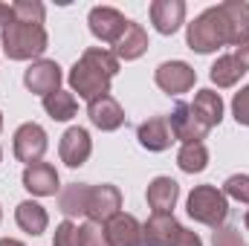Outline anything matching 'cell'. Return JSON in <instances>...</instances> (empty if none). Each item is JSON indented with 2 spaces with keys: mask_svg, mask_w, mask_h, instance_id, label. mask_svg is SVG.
Segmentation results:
<instances>
[{
  "mask_svg": "<svg viewBox=\"0 0 249 246\" xmlns=\"http://www.w3.org/2000/svg\"><path fill=\"white\" fill-rule=\"evenodd\" d=\"M116 72H119V58L110 50L90 47V50L81 53L78 61L72 64L67 81H70L72 93H78V99L93 102V99L110 93V81L116 78Z\"/></svg>",
  "mask_w": 249,
  "mask_h": 246,
  "instance_id": "6da1fadb",
  "label": "cell"
},
{
  "mask_svg": "<svg viewBox=\"0 0 249 246\" xmlns=\"http://www.w3.org/2000/svg\"><path fill=\"white\" fill-rule=\"evenodd\" d=\"M0 47L12 61H38L50 47V35L44 26L12 20L0 29Z\"/></svg>",
  "mask_w": 249,
  "mask_h": 246,
  "instance_id": "7a4b0ae2",
  "label": "cell"
},
{
  "mask_svg": "<svg viewBox=\"0 0 249 246\" xmlns=\"http://www.w3.org/2000/svg\"><path fill=\"white\" fill-rule=\"evenodd\" d=\"M186 211L191 220L212 226V229H220L226 214H229V197L217 185H194L186 200Z\"/></svg>",
  "mask_w": 249,
  "mask_h": 246,
  "instance_id": "3957f363",
  "label": "cell"
},
{
  "mask_svg": "<svg viewBox=\"0 0 249 246\" xmlns=\"http://www.w3.org/2000/svg\"><path fill=\"white\" fill-rule=\"evenodd\" d=\"M186 44H188V50H194V53H200V55H209V53H217L220 47H226L223 20H220L217 6H209L206 12H200V15L188 23Z\"/></svg>",
  "mask_w": 249,
  "mask_h": 246,
  "instance_id": "277c9868",
  "label": "cell"
},
{
  "mask_svg": "<svg viewBox=\"0 0 249 246\" xmlns=\"http://www.w3.org/2000/svg\"><path fill=\"white\" fill-rule=\"evenodd\" d=\"M47 130L41 127L38 122H23L18 130H15V139H12V151L18 157V162L23 165H35L44 159L50 142H47Z\"/></svg>",
  "mask_w": 249,
  "mask_h": 246,
  "instance_id": "5b68a950",
  "label": "cell"
},
{
  "mask_svg": "<svg viewBox=\"0 0 249 246\" xmlns=\"http://www.w3.org/2000/svg\"><path fill=\"white\" fill-rule=\"evenodd\" d=\"M220 20H223V38L226 47H241L249 41V3L244 0H226L217 3Z\"/></svg>",
  "mask_w": 249,
  "mask_h": 246,
  "instance_id": "8992f818",
  "label": "cell"
},
{
  "mask_svg": "<svg viewBox=\"0 0 249 246\" xmlns=\"http://www.w3.org/2000/svg\"><path fill=\"white\" fill-rule=\"evenodd\" d=\"M87 23H90V32L102 41V44H116L127 29V18H124L119 9L113 6H93L90 15H87Z\"/></svg>",
  "mask_w": 249,
  "mask_h": 246,
  "instance_id": "52a82bcc",
  "label": "cell"
},
{
  "mask_svg": "<svg viewBox=\"0 0 249 246\" xmlns=\"http://www.w3.org/2000/svg\"><path fill=\"white\" fill-rule=\"evenodd\" d=\"M61 67L55 61H50V58H38V61H32L26 67V72H23V84H26V90L29 93H38V96H53V93H58L61 90Z\"/></svg>",
  "mask_w": 249,
  "mask_h": 246,
  "instance_id": "ba28073f",
  "label": "cell"
},
{
  "mask_svg": "<svg viewBox=\"0 0 249 246\" xmlns=\"http://www.w3.org/2000/svg\"><path fill=\"white\" fill-rule=\"evenodd\" d=\"M154 81H157V87H160L162 93H168V96H183V93H188V90L194 87L197 72H194V67L186 64V61H162L157 67V72H154Z\"/></svg>",
  "mask_w": 249,
  "mask_h": 246,
  "instance_id": "9c48e42d",
  "label": "cell"
},
{
  "mask_svg": "<svg viewBox=\"0 0 249 246\" xmlns=\"http://www.w3.org/2000/svg\"><path fill=\"white\" fill-rule=\"evenodd\" d=\"M122 211V191L110 183L90 185V200H87V220L93 223H107Z\"/></svg>",
  "mask_w": 249,
  "mask_h": 246,
  "instance_id": "30bf717a",
  "label": "cell"
},
{
  "mask_svg": "<svg viewBox=\"0 0 249 246\" xmlns=\"http://www.w3.org/2000/svg\"><path fill=\"white\" fill-rule=\"evenodd\" d=\"M168 124H171L174 139H180L183 145H188V142H203V139L209 136V130H212L209 124L191 110L188 102H177V105H174V110H171V116H168Z\"/></svg>",
  "mask_w": 249,
  "mask_h": 246,
  "instance_id": "8fae6325",
  "label": "cell"
},
{
  "mask_svg": "<svg viewBox=\"0 0 249 246\" xmlns=\"http://www.w3.org/2000/svg\"><path fill=\"white\" fill-rule=\"evenodd\" d=\"M90 154H93V139H90L87 127L75 124V127L64 130L61 142H58V157H61V162H67L70 168H81V165L90 159Z\"/></svg>",
  "mask_w": 249,
  "mask_h": 246,
  "instance_id": "7c38bea8",
  "label": "cell"
},
{
  "mask_svg": "<svg viewBox=\"0 0 249 246\" xmlns=\"http://www.w3.org/2000/svg\"><path fill=\"white\" fill-rule=\"evenodd\" d=\"M142 229H145V246H177V241H180V235H183L186 226L174 214L154 211L142 223Z\"/></svg>",
  "mask_w": 249,
  "mask_h": 246,
  "instance_id": "4fadbf2b",
  "label": "cell"
},
{
  "mask_svg": "<svg viewBox=\"0 0 249 246\" xmlns=\"http://www.w3.org/2000/svg\"><path fill=\"white\" fill-rule=\"evenodd\" d=\"M105 235L110 246H145V229L133 214L119 211L105 223Z\"/></svg>",
  "mask_w": 249,
  "mask_h": 246,
  "instance_id": "5bb4252c",
  "label": "cell"
},
{
  "mask_svg": "<svg viewBox=\"0 0 249 246\" xmlns=\"http://www.w3.org/2000/svg\"><path fill=\"white\" fill-rule=\"evenodd\" d=\"M136 139H139V145H142L145 151H151V154H162V151H168V148L177 142L174 133H171L168 116H151L148 122H142L136 127Z\"/></svg>",
  "mask_w": 249,
  "mask_h": 246,
  "instance_id": "9a60e30c",
  "label": "cell"
},
{
  "mask_svg": "<svg viewBox=\"0 0 249 246\" xmlns=\"http://www.w3.org/2000/svg\"><path fill=\"white\" fill-rule=\"evenodd\" d=\"M151 23L160 35H174L186 23V3L183 0H154L151 3Z\"/></svg>",
  "mask_w": 249,
  "mask_h": 246,
  "instance_id": "2e32d148",
  "label": "cell"
},
{
  "mask_svg": "<svg viewBox=\"0 0 249 246\" xmlns=\"http://www.w3.org/2000/svg\"><path fill=\"white\" fill-rule=\"evenodd\" d=\"M87 116H90V122L96 124L99 130H119L124 124V110L122 105L107 93V96H99V99H93V102H87Z\"/></svg>",
  "mask_w": 249,
  "mask_h": 246,
  "instance_id": "e0dca14e",
  "label": "cell"
},
{
  "mask_svg": "<svg viewBox=\"0 0 249 246\" xmlns=\"http://www.w3.org/2000/svg\"><path fill=\"white\" fill-rule=\"evenodd\" d=\"M23 188L35 197H55L58 191V171L50 162H35L23 168Z\"/></svg>",
  "mask_w": 249,
  "mask_h": 246,
  "instance_id": "ac0fdd59",
  "label": "cell"
},
{
  "mask_svg": "<svg viewBox=\"0 0 249 246\" xmlns=\"http://www.w3.org/2000/svg\"><path fill=\"white\" fill-rule=\"evenodd\" d=\"M145 197H148V206H151L154 211H160V214H174V206H177V200H180V185H177V180H171V177H154V180L148 183Z\"/></svg>",
  "mask_w": 249,
  "mask_h": 246,
  "instance_id": "d6986e66",
  "label": "cell"
},
{
  "mask_svg": "<svg viewBox=\"0 0 249 246\" xmlns=\"http://www.w3.org/2000/svg\"><path fill=\"white\" fill-rule=\"evenodd\" d=\"M148 47H151V41H148V32L142 29V23L130 20L127 29H124V35L113 44V55L119 61H136V58H142L148 53Z\"/></svg>",
  "mask_w": 249,
  "mask_h": 246,
  "instance_id": "ffe728a7",
  "label": "cell"
},
{
  "mask_svg": "<svg viewBox=\"0 0 249 246\" xmlns=\"http://www.w3.org/2000/svg\"><path fill=\"white\" fill-rule=\"evenodd\" d=\"M87 200H90V185L87 183H70L58 191V209L67 220L87 217Z\"/></svg>",
  "mask_w": 249,
  "mask_h": 246,
  "instance_id": "44dd1931",
  "label": "cell"
},
{
  "mask_svg": "<svg viewBox=\"0 0 249 246\" xmlns=\"http://www.w3.org/2000/svg\"><path fill=\"white\" fill-rule=\"evenodd\" d=\"M15 223H18L26 235H44L47 226H50V214H47V209H44L41 203L23 200V203H18V209H15Z\"/></svg>",
  "mask_w": 249,
  "mask_h": 246,
  "instance_id": "7402d4cb",
  "label": "cell"
},
{
  "mask_svg": "<svg viewBox=\"0 0 249 246\" xmlns=\"http://www.w3.org/2000/svg\"><path fill=\"white\" fill-rule=\"evenodd\" d=\"M188 105H191V110L209 124V127H217L220 119H223V99L214 90H197L194 102H188Z\"/></svg>",
  "mask_w": 249,
  "mask_h": 246,
  "instance_id": "603a6c76",
  "label": "cell"
},
{
  "mask_svg": "<svg viewBox=\"0 0 249 246\" xmlns=\"http://www.w3.org/2000/svg\"><path fill=\"white\" fill-rule=\"evenodd\" d=\"M244 75H247V72L241 70V64L235 61L232 53H229V55H220L217 61L212 64V70H209V78H212V84H217V87H235Z\"/></svg>",
  "mask_w": 249,
  "mask_h": 246,
  "instance_id": "cb8c5ba5",
  "label": "cell"
},
{
  "mask_svg": "<svg viewBox=\"0 0 249 246\" xmlns=\"http://www.w3.org/2000/svg\"><path fill=\"white\" fill-rule=\"evenodd\" d=\"M44 110H47V116L55 119V122H70V119L75 116V110H78V102H75L72 93L58 90V93H53V96L44 99Z\"/></svg>",
  "mask_w": 249,
  "mask_h": 246,
  "instance_id": "d4e9b609",
  "label": "cell"
},
{
  "mask_svg": "<svg viewBox=\"0 0 249 246\" xmlns=\"http://www.w3.org/2000/svg\"><path fill=\"white\" fill-rule=\"evenodd\" d=\"M177 165L186 174H200L209 165V148L203 142H188V145H183L180 154H177Z\"/></svg>",
  "mask_w": 249,
  "mask_h": 246,
  "instance_id": "484cf974",
  "label": "cell"
},
{
  "mask_svg": "<svg viewBox=\"0 0 249 246\" xmlns=\"http://www.w3.org/2000/svg\"><path fill=\"white\" fill-rule=\"evenodd\" d=\"M12 12H15V20L20 23H35V26H44V3L41 0H15L12 3Z\"/></svg>",
  "mask_w": 249,
  "mask_h": 246,
  "instance_id": "4316f807",
  "label": "cell"
},
{
  "mask_svg": "<svg viewBox=\"0 0 249 246\" xmlns=\"http://www.w3.org/2000/svg\"><path fill=\"white\" fill-rule=\"evenodd\" d=\"M223 194L249 206V174H232V177L223 183Z\"/></svg>",
  "mask_w": 249,
  "mask_h": 246,
  "instance_id": "83f0119b",
  "label": "cell"
},
{
  "mask_svg": "<svg viewBox=\"0 0 249 246\" xmlns=\"http://www.w3.org/2000/svg\"><path fill=\"white\" fill-rule=\"evenodd\" d=\"M78 238H81V246H110L107 244V235H105V226L93 223V220L78 226Z\"/></svg>",
  "mask_w": 249,
  "mask_h": 246,
  "instance_id": "f1b7e54d",
  "label": "cell"
},
{
  "mask_svg": "<svg viewBox=\"0 0 249 246\" xmlns=\"http://www.w3.org/2000/svg\"><path fill=\"white\" fill-rule=\"evenodd\" d=\"M53 246H81L78 238V226L72 220H64L55 226V235H53Z\"/></svg>",
  "mask_w": 249,
  "mask_h": 246,
  "instance_id": "f546056e",
  "label": "cell"
},
{
  "mask_svg": "<svg viewBox=\"0 0 249 246\" xmlns=\"http://www.w3.org/2000/svg\"><path fill=\"white\" fill-rule=\"evenodd\" d=\"M212 246H247V241L238 226H220L212 235Z\"/></svg>",
  "mask_w": 249,
  "mask_h": 246,
  "instance_id": "4dcf8cb0",
  "label": "cell"
},
{
  "mask_svg": "<svg viewBox=\"0 0 249 246\" xmlns=\"http://www.w3.org/2000/svg\"><path fill=\"white\" fill-rule=\"evenodd\" d=\"M232 116H235L238 124H247L249 127V84L241 93H235V99H232Z\"/></svg>",
  "mask_w": 249,
  "mask_h": 246,
  "instance_id": "1f68e13d",
  "label": "cell"
},
{
  "mask_svg": "<svg viewBox=\"0 0 249 246\" xmlns=\"http://www.w3.org/2000/svg\"><path fill=\"white\" fill-rule=\"evenodd\" d=\"M232 55H235V61L241 64V70L249 72V41H247V44H241V47H235V53H232Z\"/></svg>",
  "mask_w": 249,
  "mask_h": 246,
  "instance_id": "d6a6232c",
  "label": "cell"
},
{
  "mask_svg": "<svg viewBox=\"0 0 249 246\" xmlns=\"http://www.w3.org/2000/svg\"><path fill=\"white\" fill-rule=\"evenodd\" d=\"M177 246H203V241H200V235H197V232H191V229H183V235H180Z\"/></svg>",
  "mask_w": 249,
  "mask_h": 246,
  "instance_id": "836d02e7",
  "label": "cell"
},
{
  "mask_svg": "<svg viewBox=\"0 0 249 246\" xmlns=\"http://www.w3.org/2000/svg\"><path fill=\"white\" fill-rule=\"evenodd\" d=\"M12 20H15V12H12V6H9V3H0V29H3V26H9Z\"/></svg>",
  "mask_w": 249,
  "mask_h": 246,
  "instance_id": "e575fe53",
  "label": "cell"
},
{
  "mask_svg": "<svg viewBox=\"0 0 249 246\" xmlns=\"http://www.w3.org/2000/svg\"><path fill=\"white\" fill-rule=\"evenodd\" d=\"M0 246H26V244H20L18 238H0Z\"/></svg>",
  "mask_w": 249,
  "mask_h": 246,
  "instance_id": "d590c367",
  "label": "cell"
},
{
  "mask_svg": "<svg viewBox=\"0 0 249 246\" xmlns=\"http://www.w3.org/2000/svg\"><path fill=\"white\" fill-rule=\"evenodd\" d=\"M0 127H3V113H0ZM0 162H3V148H0Z\"/></svg>",
  "mask_w": 249,
  "mask_h": 246,
  "instance_id": "8d00e7d4",
  "label": "cell"
},
{
  "mask_svg": "<svg viewBox=\"0 0 249 246\" xmlns=\"http://www.w3.org/2000/svg\"><path fill=\"white\" fill-rule=\"evenodd\" d=\"M244 223H247V229H249V211H247V217H244Z\"/></svg>",
  "mask_w": 249,
  "mask_h": 246,
  "instance_id": "74e56055",
  "label": "cell"
},
{
  "mask_svg": "<svg viewBox=\"0 0 249 246\" xmlns=\"http://www.w3.org/2000/svg\"><path fill=\"white\" fill-rule=\"evenodd\" d=\"M0 220H3V209H0Z\"/></svg>",
  "mask_w": 249,
  "mask_h": 246,
  "instance_id": "f35d334b",
  "label": "cell"
}]
</instances>
